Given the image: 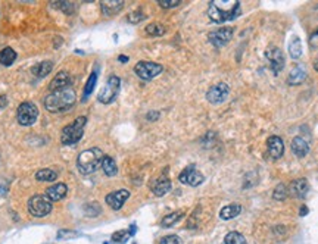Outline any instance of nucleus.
<instances>
[{
    "instance_id": "f257e3e1",
    "label": "nucleus",
    "mask_w": 318,
    "mask_h": 244,
    "mask_svg": "<svg viewBox=\"0 0 318 244\" xmlns=\"http://www.w3.org/2000/svg\"><path fill=\"white\" fill-rule=\"evenodd\" d=\"M77 102V94L69 87L59 92H53L44 97V108L52 113L69 111Z\"/></svg>"
},
{
    "instance_id": "f03ea898",
    "label": "nucleus",
    "mask_w": 318,
    "mask_h": 244,
    "mask_svg": "<svg viewBox=\"0 0 318 244\" xmlns=\"http://www.w3.org/2000/svg\"><path fill=\"white\" fill-rule=\"evenodd\" d=\"M103 157H105L103 151L98 149V147H92V149L81 151L78 159H77L78 171L83 175H90V174L96 172L98 168L102 167Z\"/></svg>"
},
{
    "instance_id": "7ed1b4c3",
    "label": "nucleus",
    "mask_w": 318,
    "mask_h": 244,
    "mask_svg": "<svg viewBox=\"0 0 318 244\" xmlns=\"http://www.w3.org/2000/svg\"><path fill=\"white\" fill-rule=\"evenodd\" d=\"M87 124V118L86 116H80L72 124L66 125L62 134H60V141L65 146H71V144H77L80 140L83 138L84 134V127Z\"/></svg>"
},
{
    "instance_id": "20e7f679",
    "label": "nucleus",
    "mask_w": 318,
    "mask_h": 244,
    "mask_svg": "<svg viewBox=\"0 0 318 244\" xmlns=\"http://www.w3.org/2000/svg\"><path fill=\"white\" fill-rule=\"evenodd\" d=\"M238 14H240V3L238 2H234V5L227 11L221 9L215 2H209L208 15L214 22H225V21L237 18Z\"/></svg>"
},
{
    "instance_id": "39448f33",
    "label": "nucleus",
    "mask_w": 318,
    "mask_h": 244,
    "mask_svg": "<svg viewBox=\"0 0 318 244\" xmlns=\"http://www.w3.org/2000/svg\"><path fill=\"white\" fill-rule=\"evenodd\" d=\"M28 212L34 218H44L52 212V202L41 194H36L28 200Z\"/></svg>"
},
{
    "instance_id": "423d86ee",
    "label": "nucleus",
    "mask_w": 318,
    "mask_h": 244,
    "mask_svg": "<svg viewBox=\"0 0 318 244\" xmlns=\"http://www.w3.org/2000/svg\"><path fill=\"white\" fill-rule=\"evenodd\" d=\"M39 118V109L34 103L31 102H24L18 106L17 111V119L22 127H30L33 125Z\"/></svg>"
},
{
    "instance_id": "0eeeda50",
    "label": "nucleus",
    "mask_w": 318,
    "mask_h": 244,
    "mask_svg": "<svg viewBox=\"0 0 318 244\" xmlns=\"http://www.w3.org/2000/svg\"><path fill=\"white\" fill-rule=\"evenodd\" d=\"M119 89H121V79L117 75H111L108 78L106 86L100 90L98 100L100 103H103V105L112 103L117 99V96H118Z\"/></svg>"
},
{
    "instance_id": "6e6552de",
    "label": "nucleus",
    "mask_w": 318,
    "mask_h": 244,
    "mask_svg": "<svg viewBox=\"0 0 318 244\" xmlns=\"http://www.w3.org/2000/svg\"><path fill=\"white\" fill-rule=\"evenodd\" d=\"M162 65L155 63V62H149V60H141L136 66H134V72L137 74L141 79H152L155 76H158L162 72Z\"/></svg>"
},
{
    "instance_id": "1a4fd4ad",
    "label": "nucleus",
    "mask_w": 318,
    "mask_h": 244,
    "mask_svg": "<svg viewBox=\"0 0 318 244\" xmlns=\"http://www.w3.org/2000/svg\"><path fill=\"white\" fill-rule=\"evenodd\" d=\"M179 180L180 183H183V184H187V186H192V187H198L205 181V177L192 165V167H187V168L181 171V174L179 175Z\"/></svg>"
},
{
    "instance_id": "9d476101",
    "label": "nucleus",
    "mask_w": 318,
    "mask_h": 244,
    "mask_svg": "<svg viewBox=\"0 0 318 244\" xmlns=\"http://www.w3.org/2000/svg\"><path fill=\"white\" fill-rule=\"evenodd\" d=\"M228 94H230V87L227 84H224V83H219V84L212 86L208 90L206 99H208V102L217 105V103H222L228 97Z\"/></svg>"
},
{
    "instance_id": "9b49d317",
    "label": "nucleus",
    "mask_w": 318,
    "mask_h": 244,
    "mask_svg": "<svg viewBox=\"0 0 318 244\" xmlns=\"http://www.w3.org/2000/svg\"><path fill=\"white\" fill-rule=\"evenodd\" d=\"M231 38H233V28L230 27H222L209 34V41L214 47H224Z\"/></svg>"
},
{
    "instance_id": "f8f14e48",
    "label": "nucleus",
    "mask_w": 318,
    "mask_h": 244,
    "mask_svg": "<svg viewBox=\"0 0 318 244\" xmlns=\"http://www.w3.org/2000/svg\"><path fill=\"white\" fill-rule=\"evenodd\" d=\"M130 197V191L128 190H118L114 193H109L106 196V203L109 205V207H112L114 210H119L121 207L124 206V203L127 202V199Z\"/></svg>"
},
{
    "instance_id": "ddd939ff",
    "label": "nucleus",
    "mask_w": 318,
    "mask_h": 244,
    "mask_svg": "<svg viewBox=\"0 0 318 244\" xmlns=\"http://www.w3.org/2000/svg\"><path fill=\"white\" fill-rule=\"evenodd\" d=\"M265 55H267L268 60H270L273 72L276 75H278V72L284 68V55H283V52L280 49H277V47H273V49H268Z\"/></svg>"
},
{
    "instance_id": "4468645a",
    "label": "nucleus",
    "mask_w": 318,
    "mask_h": 244,
    "mask_svg": "<svg viewBox=\"0 0 318 244\" xmlns=\"http://www.w3.org/2000/svg\"><path fill=\"white\" fill-rule=\"evenodd\" d=\"M71 83H72V79H71L69 74H66V72L62 71L59 74H56V76L52 79L49 89H50L52 93H53V92H59V90H63V89H69Z\"/></svg>"
},
{
    "instance_id": "2eb2a0df",
    "label": "nucleus",
    "mask_w": 318,
    "mask_h": 244,
    "mask_svg": "<svg viewBox=\"0 0 318 244\" xmlns=\"http://www.w3.org/2000/svg\"><path fill=\"white\" fill-rule=\"evenodd\" d=\"M267 146H268V153L271 154L273 159H280L284 153V143L283 140L278 137V135H273L268 138L267 141Z\"/></svg>"
},
{
    "instance_id": "dca6fc26",
    "label": "nucleus",
    "mask_w": 318,
    "mask_h": 244,
    "mask_svg": "<svg viewBox=\"0 0 318 244\" xmlns=\"http://www.w3.org/2000/svg\"><path fill=\"white\" fill-rule=\"evenodd\" d=\"M289 193L293 196V197H298V199H303L308 191H309V186H308V181L305 178H299V180H295L290 186H289Z\"/></svg>"
},
{
    "instance_id": "f3484780",
    "label": "nucleus",
    "mask_w": 318,
    "mask_h": 244,
    "mask_svg": "<svg viewBox=\"0 0 318 244\" xmlns=\"http://www.w3.org/2000/svg\"><path fill=\"white\" fill-rule=\"evenodd\" d=\"M66 193H68L66 184H63V183H56L55 186H52V187H49L46 190V197H47L50 202H59V200H62V199L66 196Z\"/></svg>"
},
{
    "instance_id": "a211bd4d",
    "label": "nucleus",
    "mask_w": 318,
    "mask_h": 244,
    "mask_svg": "<svg viewBox=\"0 0 318 244\" xmlns=\"http://www.w3.org/2000/svg\"><path fill=\"white\" fill-rule=\"evenodd\" d=\"M171 190V181L167 177H159L152 183V191L155 196H165Z\"/></svg>"
},
{
    "instance_id": "6ab92c4d",
    "label": "nucleus",
    "mask_w": 318,
    "mask_h": 244,
    "mask_svg": "<svg viewBox=\"0 0 318 244\" xmlns=\"http://www.w3.org/2000/svg\"><path fill=\"white\" fill-rule=\"evenodd\" d=\"M122 8H124L122 0H103L102 2V12L106 17H112V15L118 14Z\"/></svg>"
},
{
    "instance_id": "aec40b11",
    "label": "nucleus",
    "mask_w": 318,
    "mask_h": 244,
    "mask_svg": "<svg viewBox=\"0 0 318 244\" xmlns=\"http://www.w3.org/2000/svg\"><path fill=\"white\" fill-rule=\"evenodd\" d=\"M292 151L299 157H303L309 151V144L302 137H296V138L292 140Z\"/></svg>"
},
{
    "instance_id": "412c9836",
    "label": "nucleus",
    "mask_w": 318,
    "mask_h": 244,
    "mask_svg": "<svg viewBox=\"0 0 318 244\" xmlns=\"http://www.w3.org/2000/svg\"><path fill=\"white\" fill-rule=\"evenodd\" d=\"M53 69V62L52 60H43L39 62L34 68H33V74L39 78H44L50 74V71Z\"/></svg>"
},
{
    "instance_id": "4be33fe9",
    "label": "nucleus",
    "mask_w": 318,
    "mask_h": 244,
    "mask_svg": "<svg viewBox=\"0 0 318 244\" xmlns=\"http://www.w3.org/2000/svg\"><path fill=\"white\" fill-rule=\"evenodd\" d=\"M305 78H306V71H305L302 66H296V68H293V69L290 71L289 78H287V83H289L290 86H298V84L305 81Z\"/></svg>"
},
{
    "instance_id": "5701e85b",
    "label": "nucleus",
    "mask_w": 318,
    "mask_h": 244,
    "mask_svg": "<svg viewBox=\"0 0 318 244\" xmlns=\"http://www.w3.org/2000/svg\"><path fill=\"white\" fill-rule=\"evenodd\" d=\"M17 59V52L12 47H5L0 50V63L3 66H11Z\"/></svg>"
},
{
    "instance_id": "b1692460",
    "label": "nucleus",
    "mask_w": 318,
    "mask_h": 244,
    "mask_svg": "<svg viewBox=\"0 0 318 244\" xmlns=\"http://www.w3.org/2000/svg\"><path fill=\"white\" fill-rule=\"evenodd\" d=\"M240 212H242V206H240V205H228V206H225L221 209L219 216H221V219L228 221V219L236 218Z\"/></svg>"
},
{
    "instance_id": "393cba45",
    "label": "nucleus",
    "mask_w": 318,
    "mask_h": 244,
    "mask_svg": "<svg viewBox=\"0 0 318 244\" xmlns=\"http://www.w3.org/2000/svg\"><path fill=\"white\" fill-rule=\"evenodd\" d=\"M102 169H103V172H105L108 177H114V175H117V172H118L117 164H115V160H114L111 156H105V157H103V160H102Z\"/></svg>"
},
{
    "instance_id": "a878e982",
    "label": "nucleus",
    "mask_w": 318,
    "mask_h": 244,
    "mask_svg": "<svg viewBox=\"0 0 318 244\" xmlns=\"http://www.w3.org/2000/svg\"><path fill=\"white\" fill-rule=\"evenodd\" d=\"M56 178H58V174L53 169H40L36 174V180L43 181V183H52V181H56Z\"/></svg>"
},
{
    "instance_id": "bb28decb",
    "label": "nucleus",
    "mask_w": 318,
    "mask_h": 244,
    "mask_svg": "<svg viewBox=\"0 0 318 244\" xmlns=\"http://www.w3.org/2000/svg\"><path fill=\"white\" fill-rule=\"evenodd\" d=\"M183 215H184V212H183V210L173 212V213L167 215V216L161 221V225L164 226V228H170V226H173L174 224H177L180 219L183 218Z\"/></svg>"
},
{
    "instance_id": "cd10ccee",
    "label": "nucleus",
    "mask_w": 318,
    "mask_h": 244,
    "mask_svg": "<svg viewBox=\"0 0 318 244\" xmlns=\"http://www.w3.org/2000/svg\"><path fill=\"white\" fill-rule=\"evenodd\" d=\"M289 53L293 59H299L302 56V43L298 37H293V40L289 44Z\"/></svg>"
},
{
    "instance_id": "c85d7f7f",
    "label": "nucleus",
    "mask_w": 318,
    "mask_h": 244,
    "mask_svg": "<svg viewBox=\"0 0 318 244\" xmlns=\"http://www.w3.org/2000/svg\"><path fill=\"white\" fill-rule=\"evenodd\" d=\"M96 81H98V74L96 72H92V75L89 76L87 79V84L84 87V93H83V100H87L89 96L93 93L95 90V86H96Z\"/></svg>"
},
{
    "instance_id": "c756f323",
    "label": "nucleus",
    "mask_w": 318,
    "mask_h": 244,
    "mask_svg": "<svg viewBox=\"0 0 318 244\" xmlns=\"http://www.w3.org/2000/svg\"><path fill=\"white\" fill-rule=\"evenodd\" d=\"M225 244H246V238L237 231H231L225 235Z\"/></svg>"
},
{
    "instance_id": "7c9ffc66",
    "label": "nucleus",
    "mask_w": 318,
    "mask_h": 244,
    "mask_svg": "<svg viewBox=\"0 0 318 244\" xmlns=\"http://www.w3.org/2000/svg\"><path fill=\"white\" fill-rule=\"evenodd\" d=\"M146 33H147L149 36L159 37V36H164V34H165V28H164V25L155 22V24H149V25L146 27Z\"/></svg>"
},
{
    "instance_id": "2f4dec72",
    "label": "nucleus",
    "mask_w": 318,
    "mask_h": 244,
    "mask_svg": "<svg viewBox=\"0 0 318 244\" xmlns=\"http://www.w3.org/2000/svg\"><path fill=\"white\" fill-rule=\"evenodd\" d=\"M287 194H289V190H287V187L284 184H278L277 187L274 188V191H273V197L276 200H284L287 197Z\"/></svg>"
},
{
    "instance_id": "473e14b6",
    "label": "nucleus",
    "mask_w": 318,
    "mask_h": 244,
    "mask_svg": "<svg viewBox=\"0 0 318 244\" xmlns=\"http://www.w3.org/2000/svg\"><path fill=\"white\" fill-rule=\"evenodd\" d=\"M130 237V232L128 231H117L114 235H112V243L114 244H124Z\"/></svg>"
},
{
    "instance_id": "72a5a7b5",
    "label": "nucleus",
    "mask_w": 318,
    "mask_h": 244,
    "mask_svg": "<svg viewBox=\"0 0 318 244\" xmlns=\"http://www.w3.org/2000/svg\"><path fill=\"white\" fill-rule=\"evenodd\" d=\"M159 6L164 9H170V8H176L181 3V0H158Z\"/></svg>"
},
{
    "instance_id": "f704fd0d",
    "label": "nucleus",
    "mask_w": 318,
    "mask_h": 244,
    "mask_svg": "<svg viewBox=\"0 0 318 244\" xmlns=\"http://www.w3.org/2000/svg\"><path fill=\"white\" fill-rule=\"evenodd\" d=\"M53 3H56L58 8L63 9L65 14H71L72 12V3L71 2H53Z\"/></svg>"
},
{
    "instance_id": "c9c22d12",
    "label": "nucleus",
    "mask_w": 318,
    "mask_h": 244,
    "mask_svg": "<svg viewBox=\"0 0 318 244\" xmlns=\"http://www.w3.org/2000/svg\"><path fill=\"white\" fill-rule=\"evenodd\" d=\"M159 244H181V241H180V238L177 235H167V237H164L161 240Z\"/></svg>"
},
{
    "instance_id": "e433bc0d",
    "label": "nucleus",
    "mask_w": 318,
    "mask_h": 244,
    "mask_svg": "<svg viewBox=\"0 0 318 244\" xmlns=\"http://www.w3.org/2000/svg\"><path fill=\"white\" fill-rule=\"evenodd\" d=\"M144 18H146V15H143L141 12H134V14H131V15L128 17V21L133 22V24H137V22L143 21Z\"/></svg>"
},
{
    "instance_id": "4c0bfd02",
    "label": "nucleus",
    "mask_w": 318,
    "mask_h": 244,
    "mask_svg": "<svg viewBox=\"0 0 318 244\" xmlns=\"http://www.w3.org/2000/svg\"><path fill=\"white\" fill-rule=\"evenodd\" d=\"M309 44H311L312 49H318V30L309 37Z\"/></svg>"
},
{
    "instance_id": "58836bf2",
    "label": "nucleus",
    "mask_w": 318,
    "mask_h": 244,
    "mask_svg": "<svg viewBox=\"0 0 318 244\" xmlns=\"http://www.w3.org/2000/svg\"><path fill=\"white\" fill-rule=\"evenodd\" d=\"M77 235V232H72V231H59V234H58V238L62 240L63 237H75Z\"/></svg>"
},
{
    "instance_id": "ea45409f",
    "label": "nucleus",
    "mask_w": 318,
    "mask_h": 244,
    "mask_svg": "<svg viewBox=\"0 0 318 244\" xmlns=\"http://www.w3.org/2000/svg\"><path fill=\"white\" fill-rule=\"evenodd\" d=\"M8 106V97L5 94H0V109Z\"/></svg>"
},
{
    "instance_id": "a19ab883",
    "label": "nucleus",
    "mask_w": 318,
    "mask_h": 244,
    "mask_svg": "<svg viewBox=\"0 0 318 244\" xmlns=\"http://www.w3.org/2000/svg\"><path fill=\"white\" fill-rule=\"evenodd\" d=\"M158 116H159L158 112L147 113V119H149V121H152V119H158Z\"/></svg>"
},
{
    "instance_id": "79ce46f5",
    "label": "nucleus",
    "mask_w": 318,
    "mask_h": 244,
    "mask_svg": "<svg viewBox=\"0 0 318 244\" xmlns=\"http://www.w3.org/2000/svg\"><path fill=\"white\" fill-rule=\"evenodd\" d=\"M128 232H130V235H134V232H136V225H134V224L131 225V228H130V231H128Z\"/></svg>"
},
{
    "instance_id": "37998d69",
    "label": "nucleus",
    "mask_w": 318,
    "mask_h": 244,
    "mask_svg": "<svg viewBox=\"0 0 318 244\" xmlns=\"http://www.w3.org/2000/svg\"><path fill=\"white\" fill-rule=\"evenodd\" d=\"M118 59H119V60H121V62H122V63H125V62L128 60V57H127V56H119Z\"/></svg>"
},
{
    "instance_id": "c03bdc74",
    "label": "nucleus",
    "mask_w": 318,
    "mask_h": 244,
    "mask_svg": "<svg viewBox=\"0 0 318 244\" xmlns=\"http://www.w3.org/2000/svg\"><path fill=\"white\" fill-rule=\"evenodd\" d=\"M305 213H306V207L303 206L302 207V210H300V215H302V216H305Z\"/></svg>"
},
{
    "instance_id": "a18cd8bd",
    "label": "nucleus",
    "mask_w": 318,
    "mask_h": 244,
    "mask_svg": "<svg viewBox=\"0 0 318 244\" xmlns=\"http://www.w3.org/2000/svg\"><path fill=\"white\" fill-rule=\"evenodd\" d=\"M314 68H315V71H317V72H318V60H317V62H315V65H314Z\"/></svg>"
},
{
    "instance_id": "49530a36",
    "label": "nucleus",
    "mask_w": 318,
    "mask_h": 244,
    "mask_svg": "<svg viewBox=\"0 0 318 244\" xmlns=\"http://www.w3.org/2000/svg\"><path fill=\"white\" fill-rule=\"evenodd\" d=\"M133 244H137V243H133Z\"/></svg>"
}]
</instances>
